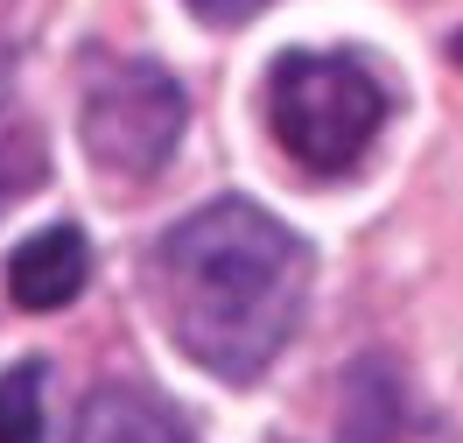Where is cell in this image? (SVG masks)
I'll return each instance as SVG.
<instances>
[{
    "instance_id": "obj_1",
    "label": "cell",
    "mask_w": 463,
    "mask_h": 443,
    "mask_svg": "<svg viewBox=\"0 0 463 443\" xmlns=\"http://www.w3.org/2000/svg\"><path fill=\"white\" fill-rule=\"evenodd\" d=\"M155 303L183 359L225 387H253L302 324L309 246L253 197H211L162 233Z\"/></svg>"
},
{
    "instance_id": "obj_2",
    "label": "cell",
    "mask_w": 463,
    "mask_h": 443,
    "mask_svg": "<svg viewBox=\"0 0 463 443\" xmlns=\"http://www.w3.org/2000/svg\"><path fill=\"white\" fill-rule=\"evenodd\" d=\"M386 113H393V99H386V85L365 57L288 50L267 71V127L317 177H345L351 162H365Z\"/></svg>"
},
{
    "instance_id": "obj_3",
    "label": "cell",
    "mask_w": 463,
    "mask_h": 443,
    "mask_svg": "<svg viewBox=\"0 0 463 443\" xmlns=\"http://www.w3.org/2000/svg\"><path fill=\"white\" fill-rule=\"evenodd\" d=\"M183 120H190V99L162 63L147 57H119L99 63L85 85V148L106 177L147 183L169 169L175 141H183Z\"/></svg>"
},
{
    "instance_id": "obj_4",
    "label": "cell",
    "mask_w": 463,
    "mask_h": 443,
    "mask_svg": "<svg viewBox=\"0 0 463 443\" xmlns=\"http://www.w3.org/2000/svg\"><path fill=\"white\" fill-rule=\"evenodd\" d=\"M91 282V246L78 226H43L14 246V261H7V295L35 310V317H50L63 303H78Z\"/></svg>"
},
{
    "instance_id": "obj_5",
    "label": "cell",
    "mask_w": 463,
    "mask_h": 443,
    "mask_svg": "<svg viewBox=\"0 0 463 443\" xmlns=\"http://www.w3.org/2000/svg\"><path fill=\"white\" fill-rule=\"evenodd\" d=\"M14 78H22V63H14V50L0 43V205L29 197L35 183L50 177V148H43V134H35V120L22 113Z\"/></svg>"
},
{
    "instance_id": "obj_6",
    "label": "cell",
    "mask_w": 463,
    "mask_h": 443,
    "mask_svg": "<svg viewBox=\"0 0 463 443\" xmlns=\"http://www.w3.org/2000/svg\"><path fill=\"white\" fill-rule=\"evenodd\" d=\"M71 443H183L175 437V422L147 394H134V387H99L85 401V415H78V437Z\"/></svg>"
},
{
    "instance_id": "obj_7",
    "label": "cell",
    "mask_w": 463,
    "mask_h": 443,
    "mask_svg": "<svg viewBox=\"0 0 463 443\" xmlns=\"http://www.w3.org/2000/svg\"><path fill=\"white\" fill-rule=\"evenodd\" d=\"M401 422H407V409H401V387H393V366L358 359L345 380V437L337 443H393Z\"/></svg>"
},
{
    "instance_id": "obj_8",
    "label": "cell",
    "mask_w": 463,
    "mask_h": 443,
    "mask_svg": "<svg viewBox=\"0 0 463 443\" xmlns=\"http://www.w3.org/2000/svg\"><path fill=\"white\" fill-rule=\"evenodd\" d=\"M0 443H43V366L35 359L0 373Z\"/></svg>"
},
{
    "instance_id": "obj_9",
    "label": "cell",
    "mask_w": 463,
    "mask_h": 443,
    "mask_svg": "<svg viewBox=\"0 0 463 443\" xmlns=\"http://www.w3.org/2000/svg\"><path fill=\"white\" fill-rule=\"evenodd\" d=\"M197 22H211V29H239V22H253L260 7H274V0H183Z\"/></svg>"
},
{
    "instance_id": "obj_10",
    "label": "cell",
    "mask_w": 463,
    "mask_h": 443,
    "mask_svg": "<svg viewBox=\"0 0 463 443\" xmlns=\"http://www.w3.org/2000/svg\"><path fill=\"white\" fill-rule=\"evenodd\" d=\"M449 57H457V63H463V35H457V43H449Z\"/></svg>"
}]
</instances>
